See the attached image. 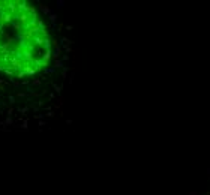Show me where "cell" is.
<instances>
[{"instance_id":"1","label":"cell","mask_w":210,"mask_h":195,"mask_svg":"<svg viewBox=\"0 0 210 195\" xmlns=\"http://www.w3.org/2000/svg\"><path fill=\"white\" fill-rule=\"evenodd\" d=\"M194 195H210V170H209V174L206 176L204 182H203V186L197 189Z\"/></svg>"},{"instance_id":"2","label":"cell","mask_w":210,"mask_h":195,"mask_svg":"<svg viewBox=\"0 0 210 195\" xmlns=\"http://www.w3.org/2000/svg\"><path fill=\"white\" fill-rule=\"evenodd\" d=\"M5 8L9 14L15 15L17 12H18V0H8L5 3Z\"/></svg>"},{"instance_id":"3","label":"cell","mask_w":210,"mask_h":195,"mask_svg":"<svg viewBox=\"0 0 210 195\" xmlns=\"http://www.w3.org/2000/svg\"><path fill=\"white\" fill-rule=\"evenodd\" d=\"M23 71L26 72L27 75H33V74H36V71L32 68V66H29V65H24V68H23Z\"/></svg>"},{"instance_id":"4","label":"cell","mask_w":210,"mask_h":195,"mask_svg":"<svg viewBox=\"0 0 210 195\" xmlns=\"http://www.w3.org/2000/svg\"><path fill=\"white\" fill-rule=\"evenodd\" d=\"M52 51H54V50H48V51H45L44 56H42V59H44L45 62H48L50 59H52Z\"/></svg>"},{"instance_id":"5","label":"cell","mask_w":210,"mask_h":195,"mask_svg":"<svg viewBox=\"0 0 210 195\" xmlns=\"http://www.w3.org/2000/svg\"><path fill=\"white\" fill-rule=\"evenodd\" d=\"M3 72H5L6 75H9V77H14V75H15V71H14V69L10 68V66H5Z\"/></svg>"},{"instance_id":"6","label":"cell","mask_w":210,"mask_h":195,"mask_svg":"<svg viewBox=\"0 0 210 195\" xmlns=\"http://www.w3.org/2000/svg\"><path fill=\"white\" fill-rule=\"evenodd\" d=\"M41 11L45 14V15H51V9L48 8V6H45V5H41Z\"/></svg>"},{"instance_id":"7","label":"cell","mask_w":210,"mask_h":195,"mask_svg":"<svg viewBox=\"0 0 210 195\" xmlns=\"http://www.w3.org/2000/svg\"><path fill=\"white\" fill-rule=\"evenodd\" d=\"M38 29H39L41 32H45V30H47V27H45V24H44V23H42L41 20L38 21Z\"/></svg>"},{"instance_id":"8","label":"cell","mask_w":210,"mask_h":195,"mask_svg":"<svg viewBox=\"0 0 210 195\" xmlns=\"http://www.w3.org/2000/svg\"><path fill=\"white\" fill-rule=\"evenodd\" d=\"M56 72V69L54 68H47V69H44V74H47V75H52Z\"/></svg>"},{"instance_id":"9","label":"cell","mask_w":210,"mask_h":195,"mask_svg":"<svg viewBox=\"0 0 210 195\" xmlns=\"http://www.w3.org/2000/svg\"><path fill=\"white\" fill-rule=\"evenodd\" d=\"M24 75H26V72H24V71H20V72L17 74V77H18V78H23Z\"/></svg>"},{"instance_id":"10","label":"cell","mask_w":210,"mask_h":195,"mask_svg":"<svg viewBox=\"0 0 210 195\" xmlns=\"http://www.w3.org/2000/svg\"><path fill=\"white\" fill-rule=\"evenodd\" d=\"M10 122H12V119H10V117H8V119H6V120L3 122L2 125H10Z\"/></svg>"},{"instance_id":"11","label":"cell","mask_w":210,"mask_h":195,"mask_svg":"<svg viewBox=\"0 0 210 195\" xmlns=\"http://www.w3.org/2000/svg\"><path fill=\"white\" fill-rule=\"evenodd\" d=\"M8 99H9V102H10V104H15V96H9Z\"/></svg>"},{"instance_id":"12","label":"cell","mask_w":210,"mask_h":195,"mask_svg":"<svg viewBox=\"0 0 210 195\" xmlns=\"http://www.w3.org/2000/svg\"><path fill=\"white\" fill-rule=\"evenodd\" d=\"M5 3H6V2H0V11L6 9V8H5Z\"/></svg>"},{"instance_id":"13","label":"cell","mask_w":210,"mask_h":195,"mask_svg":"<svg viewBox=\"0 0 210 195\" xmlns=\"http://www.w3.org/2000/svg\"><path fill=\"white\" fill-rule=\"evenodd\" d=\"M27 125H29V122H27V120H24V123L21 125V128H23V129H27Z\"/></svg>"},{"instance_id":"14","label":"cell","mask_w":210,"mask_h":195,"mask_svg":"<svg viewBox=\"0 0 210 195\" xmlns=\"http://www.w3.org/2000/svg\"><path fill=\"white\" fill-rule=\"evenodd\" d=\"M41 84V80H33V86H39Z\"/></svg>"},{"instance_id":"15","label":"cell","mask_w":210,"mask_h":195,"mask_svg":"<svg viewBox=\"0 0 210 195\" xmlns=\"http://www.w3.org/2000/svg\"><path fill=\"white\" fill-rule=\"evenodd\" d=\"M42 117H44V114H36V116H35V119H39V120H42Z\"/></svg>"},{"instance_id":"16","label":"cell","mask_w":210,"mask_h":195,"mask_svg":"<svg viewBox=\"0 0 210 195\" xmlns=\"http://www.w3.org/2000/svg\"><path fill=\"white\" fill-rule=\"evenodd\" d=\"M57 6H59V8H63V2H62V0H59V2H57Z\"/></svg>"},{"instance_id":"17","label":"cell","mask_w":210,"mask_h":195,"mask_svg":"<svg viewBox=\"0 0 210 195\" xmlns=\"http://www.w3.org/2000/svg\"><path fill=\"white\" fill-rule=\"evenodd\" d=\"M3 69H5V66L2 65V62H0V71H3Z\"/></svg>"}]
</instances>
